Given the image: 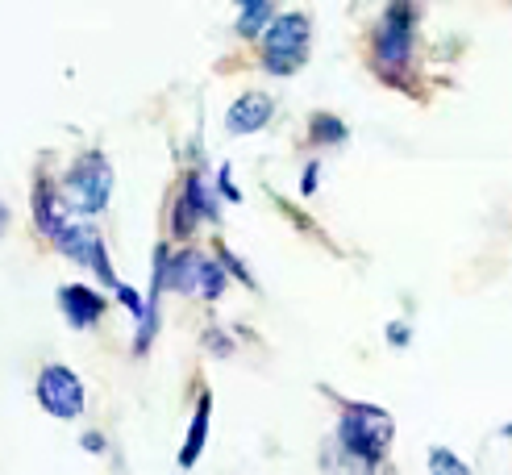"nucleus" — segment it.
I'll list each match as a JSON object with an SVG mask.
<instances>
[{"label":"nucleus","instance_id":"nucleus-1","mask_svg":"<svg viewBox=\"0 0 512 475\" xmlns=\"http://www.w3.org/2000/svg\"><path fill=\"white\" fill-rule=\"evenodd\" d=\"M392 438H396V421L388 409L346 400L338 430L329 438L321 463L329 475H375L383 455H388Z\"/></svg>","mask_w":512,"mask_h":475},{"label":"nucleus","instance_id":"nucleus-2","mask_svg":"<svg viewBox=\"0 0 512 475\" xmlns=\"http://www.w3.org/2000/svg\"><path fill=\"white\" fill-rule=\"evenodd\" d=\"M417 5H388L371 34V63L383 80H396L413 63V38H417Z\"/></svg>","mask_w":512,"mask_h":475},{"label":"nucleus","instance_id":"nucleus-3","mask_svg":"<svg viewBox=\"0 0 512 475\" xmlns=\"http://www.w3.org/2000/svg\"><path fill=\"white\" fill-rule=\"evenodd\" d=\"M109 192H113V167H109V159L100 155V150H88V155L75 159V167L63 175V184H59L63 209L88 213V217L105 213Z\"/></svg>","mask_w":512,"mask_h":475},{"label":"nucleus","instance_id":"nucleus-4","mask_svg":"<svg viewBox=\"0 0 512 475\" xmlns=\"http://www.w3.org/2000/svg\"><path fill=\"white\" fill-rule=\"evenodd\" d=\"M313 21L309 13H275L263 30V67L271 75H296L309 59Z\"/></svg>","mask_w":512,"mask_h":475},{"label":"nucleus","instance_id":"nucleus-5","mask_svg":"<svg viewBox=\"0 0 512 475\" xmlns=\"http://www.w3.org/2000/svg\"><path fill=\"white\" fill-rule=\"evenodd\" d=\"M34 396H38V405L50 413V417H80L84 413V384H80V375H75L71 367L63 363H46L38 371V384H34Z\"/></svg>","mask_w":512,"mask_h":475},{"label":"nucleus","instance_id":"nucleus-6","mask_svg":"<svg viewBox=\"0 0 512 475\" xmlns=\"http://www.w3.org/2000/svg\"><path fill=\"white\" fill-rule=\"evenodd\" d=\"M204 217H217V200H213L209 184H204V175L192 171L188 180H184V188H179L175 209H171V234H175V238L196 234V225H200Z\"/></svg>","mask_w":512,"mask_h":475},{"label":"nucleus","instance_id":"nucleus-7","mask_svg":"<svg viewBox=\"0 0 512 475\" xmlns=\"http://www.w3.org/2000/svg\"><path fill=\"white\" fill-rule=\"evenodd\" d=\"M59 309H63L71 330H92V325H100V317H105L109 300L88 284H63L59 288Z\"/></svg>","mask_w":512,"mask_h":475},{"label":"nucleus","instance_id":"nucleus-8","mask_svg":"<svg viewBox=\"0 0 512 475\" xmlns=\"http://www.w3.org/2000/svg\"><path fill=\"white\" fill-rule=\"evenodd\" d=\"M271 117H275V100L267 92H246V96H238L234 105H229L225 130L234 138H246V134H259Z\"/></svg>","mask_w":512,"mask_h":475},{"label":"nucleus","instance_id":"nucleus-9","mask_svg":"<svg viewBox=\"0 0 512 475\" xmlns=\"http://www.w3.org/2000/svg\"><path fill=\"white\" fill-rule=\"evenodd\" d=\"M34 225L50 242L67 230V209H63V200H59L55 184H50L46 175H38V180H34Z\"/></svg>","mask_w":512,"mask_h":475},{"label":"nucleus","instance_id":"nucleus-10","mask_svg":"<svg viewBox=\"0 0 512 475\" xmlns=\"http://www.w3.org/2000/svg\"><path fill=\"white\" fill-rule=\"evenodd\" d=\"M209 417H213V396L200 392L196 413H192V425H188V438H184V446H179V467H196L204 442H209Z\"/></svg>","mask_w":512,"mask_h":475},{"label":"nucleus","instance_id":"nucleus-11","mask_svg":"<svg viewBox=\"0 0 512 475\" xmlns=\"http://www.w3.org/2000/svg\"><path fill=\"white\" fill-rule=\"evenodd\" d=\"M200 250H179V255H167V280H163V292H196V275H200Z\"/></svg>","mask_w":512,"mask_h":475},{"label":"nucleus","instance_id":"nucleus-12","mask_svg":"<svg viewBox=\"0 0 512 475\" xmlns=\"http://www.w3.org/2000/svg\"><path fill=\"white\" fill-rule=\"evenodd\" d=\"M271 17H275V9L267 5V0H246L242 13H238V25H234V30H238L242 38H254V34H263V30H267Z\"/></svg>","mask_w":512,"mask_h":475},{"label":"nucleus","instance_id":"nucleus-13","mask_svg":"<svg viewBox=\"0 0 512 475\" xmlns=\"http://www.w3.org/2000/svg\"><path fill=\"white\" fill-rule=\"evenodd\" d=\"M346 134H350L346 121L334 113H313V121H309V138L321 146H338V142H346Z\"/></svg>","mask_w":512,"mask_h":475},{"label":"nucleus","instance_id":"nucleus-14","mask_svg":"<svg viewBox=\"0 0 512 475\" xmlns=\"http://www.w3.org/2000/svg\"><path fill=\"white\" fill-rule=\"evenodd\" d=\"M225 284H229V275L221 271V263H217V259H200V275H196V292H200L204 300H221Z\"/></svg>","mask_w":512,"mask_h":475},{"label":"nucleus","instance_id":"nucleus-15","mask_svg":"<svg viewBox=\"0 0 512 475\" xmlns=\"http://www.w3.org/2000/svg\"><path fill=\"white\" fill-rule=\"evenodd\" d=\"M429 475H471V467L454 455L446 446H433L429 450Z\"/></svg>","mask_w":512,"mask_h":475},{"label":"nucleus","instance_id":"nucleus-16","mask_svg":"<svg viewBox=\"0 0 512 475\" xmlns=\"http://www.w3.org/2000/svg\"><path fill=\"white\" fill-rule=\"evenodd\" d=\"M221 271H225V275H238V280H242L246 288H254V275L242 267V259L234 255V250H225V246H221Z\"/></svg>","mask_w":512,"mask_h":475},{"label":"nucleus","instance_id":"nucleus-17","mask_svg":"<svg viewBox=\"0 0 512 475\" xmlns=\"http://www.w3.org/2000/svg\"><path fill=\"white\" fill-rule=\"evenodd\" d=\"M117 300H121V305H125V309H130V313L142 321V296H138L130 284H117Z\"/></svg>","mask_w":512,"mask_h":475},{"label":"nucleus","instance_id":"nucleus-18","mask_svg":"<svg viewBox=\"0 0 512 475\" xmlns=\"http://www.w3.org/2000/svg\"><path fill=\"white\" fill-rule=\"evenodd\" d=\"M204 346H209L213 355H229V350H234V342H229L221 330H209V338H204Z\"/></svg>","mask_w":512,"mask_h":475},{"label":"nucleus","instance_id":"nucleus-19","mask_svg":"<svg viewBox=\"0 0 512 475\" xmlns=\"http://www.w3.org/2000/svg\"><path fill=\"white\" fill-rule=\"evenodd\" d=\"M317 171H321V163H309V167H304V180H300V188H304V196H309V192L317 188Z\"/></svg>","mask_w":512,"mask_h":475},{"label":"nucleus","instance_id":"nucleus-20","mask_svg":"<svg viewBox=\"0 0 512 475\" xmlns=\"http://www.w3.org/2000/svg\"><path fill=\"white\" fill-rule=\"evenodd\" d=\"M388 338H392L396 346H408V325H404V321H392V325H388Z\"/></svg>","mask_w":512,"mask_h":475},{"label":"nucleus","instance_id":"nucleus-21","mask_svg":"<svg viewBox=\"0 0 512 475\" xmlns=\"http://www.w3.org/2000/svg\"><path fill=\"white\" fill-rule=\"evenodd\" d=\"M217 184L225 188V196H229V200H242V192L234 188V180H229V167H221V180H217Z\"/></svg>","mask_w":512,"mask_h":475},{"label":"nucleus","instance_id":"nucleus-22","mask_svg":"<svg viewBox=\"0 0 512 475\" xmlns=\"http://www.w3.org/2000/svg\"><path fill=\"white\" fill-rule=\"evenodd\" d=\"M84 450L100 455V450H105V438H100V434H84Z\"/></svg>","mask_w":512,"mask_h":475}]
</instances>
